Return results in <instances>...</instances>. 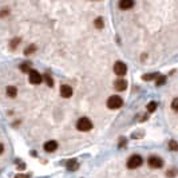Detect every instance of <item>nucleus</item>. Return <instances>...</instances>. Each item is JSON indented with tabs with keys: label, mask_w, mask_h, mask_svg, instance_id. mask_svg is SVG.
<instances>
[{
	"label": "nucleus",
	"mask_w": 178,
	"mask_h": 178,
	"mask_svg": "<svg viewBox=\"0 0 178 178\" xmlns=\"http://www.w3.org/2000/svg\"><path fill=\"white\" fill-rule=\"evenodd\" d=\"M122 105H123V101L119 95H111L107 99V107L110 110H116V108L122 107Z\"/></svg>",
	"instance_id": "f257e3e1"
},
{
	"label": "nucleus",
	"mask_w": 178,
	"mask_h": 178,
	"mask_svg": "<svg viewBox=\"0 0 178 178\" xmlns=\"http://www.w3.org/2000/svg\"><path fill=\"white\" fill-rule=\"evenodd\" d=\"M76 129L79 131H90L91 129H93V122L89 119V118H81V119L76 122Z\"/></svg>",
	"instance_id": "f03ea898"
},
{
	"label": "nucleus",
	"mask_w": 178,
	"mask_h": 178,
	"mask_svg": "<svg viewBox=\"0 0 178 178\" xmlns=\"http://www.w3.org/2000/svg\"><path fill=\"white\" fill-rule=\"evenodd\" d=\"M142 162H143L142 157L138 154H134L127 159V167L129 169H137V167H139L142 165Z\"/></svg>",
	"instance_id": "7ed1b4c3"
},
{
	"label": "nucleus",
	"mask_w": 178,
	"mask_h": 178,
	"mask_svg": "<svg viewBox=\"0 0 178 178\" xmlns=\"http://www.w3.org/2000/svg\"><path fill=\"white\" fill-rule=\"evenodd\" d=\"M114 72L118 75V76H123V75H126V72H127V66L123 62H116L115 64H114Z\"/></svg>",
	"instance_id": "20e7f679"
},
{
	"label": "nucleus",
	"mask_w": 178,
	"mask_h": 178,
	"mask_svg": "<svg viewBox=\"0 0 178 178\" xmlns=\"http://www.w3.org/2000/svg\"><path fill=\"white\" fill-rule=\"evenodd\" d=\"M28 81H30V83H32V85H39V83H42L43 76L38 72V71L31 70V72H30V76H28Z\"/></svg>",
	"instance_id": "39448f33"
},
{
	"label": "nucleus",
	"mask_w": 178,
	"mask_h": 178,
	"mask_svg": "<svg viewBox=\"0 0 178 178\" xmlns=\"http://www.w3.org/2000/svg\"><path fill=\"white\" fill-rule=\"evenodd\" d=\"M149 166L153 167V169H159V167H162L163 166L162 158H159V157H150V158H149Z\"/></svg>",
	"instance_id": "423d86ee"
},
{
	"label": "nucleus",
	"mask_w": 178,
	"mask_h": 178,
	"mask_svg": "<svg viewBox=\"0 0 178 178\" xmlns=\"http://www.w3.org/2000/svg\"><path fill=\"white\" fill-rule=\"evenodd\" d=\"M60 95L63 98H70L72 95V87L68 85H62L60 86Z\"/></svg>",
	"instance_id": "0eeeda50"
},
{
	"label": "nucleus",
	"mask_w": 178,
	"mask_h": 178,
	"mask_svg": "<svg viewBox=\"0 0 178 178\" xmlns=\"http://www.w3.org/2000/svg\"><path fill=\"white\" fill-rule=\"evenodd\" d=\"M43 147H44V150H46L47 153H54V151L58 149V143L55 142V141H47Z\"/></svg>",
	"instance_id": "6e6552de"
},
{
	"label": "nucleus",
	"mask_w": 178,
	"mask_h": 178,
	"mask_svg": "<svg viewBox=\"0 0 178 178\" xmlns=\"http://www.w3.org/2000/svg\"><path fill=\"white\" fill-rule=\"evenodd\" d=\"M114 87H115L116 91H125L127 89V82L125 79H118V81L114 83Z\"/></svg>",
	"instance_id": "1a4fd4ad"
},
{
	"label": "nucleus",
	"mask_w": 178,
	"mask_h": 178,
	"mask_svg": "<svg viewBox=\"0 0 178 178\" xmlns=\"http://www.w3.org/2000/svg\"><path fill=\"white\" fill-rule=\"evenodd\" d=\"M133 7H134V1L133 0H120L119 1L120 9H130Z\"/></svg>",
	"instance_id": "9d476101"
},
{
	"label": "nucleus",
	"mask_w": 178,
	"mask_h": 178,
	"mask_svg": "<svg viewBox=\"0 0 178 178\" xmlns=\"http://www.w3.org/2000/svg\"><path fill=\"white\" fill-rule=\"evenodd\" d=\"M5 91H7L8 97H11V98H15L16 95H18V89H16L15 86H8Z\"/></svg>",
	"instance_id": "9b49d317"
},
{
	"label": "nucleus",
	"mask_w": 178,
	"mask_h": 178,
	"mask_svg": "<svg viewBox=\"0 0 178 178\" xmlns=\"http://www.w3.org/2000/svg\"><path fill=\"white\" fill-rule=\"evenodd\" d=\"M20 42H22L20 38H14L11 42H9V48H11V50H16V47L20 44Z\"/></svg>",
	"instance_id": "f8f14e48"
},
{
	"label": "nucleus",
	"mask_w": 178,
	"mask_h": 178,
	"mask_svg": "<svg viewBox=\"0 0 178 178\" xmlns=\"http://www.w3.org/2000/svg\"><path fill=\"white\" fill-rule=\"evenodd\" d=\"M159 76V74H157V72H153V74H145L142 76V79L143 81H153V79H157V78Z\"/></svg>",
	"instance_id": "ddd939ff"
},
{
	"label": "nucleus",
	"mask_w": 178,
	"mask_h": 178,
	"mask_svg": "<svg viewBox=\"0 0 178 178\" xmlns=\"http://www.w3.org/2000/svg\"><path fill=\"white\" fill-rule=\"evenodd\" d=\"M43 79L46 81V83H47V86H48V87H52V86H54V79L51 78V75H50V74H44V76H43Z\"/></svg>",
	"instance_id": "4468645a"
},
{
	"label": "nucleus",
	"mask_w": 178,
	"mask_h": 178,
	"mask_svg": "<svg viewBox=\"0 0 178 178\" xmlns=\"http://www.w3.org/2000/svg\"><path fill=\"white\" fill-rule=\"evenodd\" d=\"M35 51H36V46H35V44H30L28 47H26L24 54H26V55H31V54H34Z\"/></svg>",
	"instance_id": "2eb2a0df"
},
{
	"label": "nucleus",
	"mask_w": 178,
	"mask_h": 178,
	"mask_svg": "<svg viewBox=\"0 0 178 178\" xmlns=\"http://www.w3.org/2000/svg\"><path fill=\"white\" fill-rule=\"evenodd\" d=\"M20 70L23 71V72L30 74V72H31V67H30V63H28V62H24L23 64H20Z\"/></svg>",
	"instance_id": "dca6fc26"
},
{
	"label": "nucleus",
	"mask_w": 178,
	"mask_h": 178,
	"mask_svg": "<svg viewBox=\"0 0 178 178\" xmlns=\"http://www.w3.org/2000/svg\"><path fill=\"white\" fill-rule=\"evenodd\" d=\"M94 24H95V27H97L98 30H102V28H103V26H105V22H103V19H102V18H98V19H95Z\"/></svg>",
	"instance_id": "f3484780"
},
{
	"label": "nucleus",
	"mask_w": 178,
	"mask_h": 178,
	"mask_svg": "<svg viewBox=\"0 0 178 178\" xmlns=\"http://www.w3.org/2000/svg\"><path fill=\"white\" fill-rule=\"evenodd\" d=\"M157 102H150L149 105H147V111L149 112H154L155 110H157Z\"/></svg>",
	"instance_id": "a211bd4d"
},
{
	"label": "nucleus",
	"mask_w": 178,
	"mask_h": 178,
	"mask_svg": "<svg viewBox=\"0 0 178 178\" xmlns=\"http://www.w3.org/2000/svg\"><path fill=\"white\" fill-rule=\"evenodd\" d=\"M169 149L173 151H178V142L177 141H170L169 142Z\"/></svg>",
	"instance_id": "6ab92c4d"
},
{
	"label": "nucleus",
	"mask_w": 178,
	"mask_h": 178,
	"mask_svg": "<svg viewBox=\"0 0 178 178\" xmlns=\"http://www.w3.org/2000/svg\"><path fill=\"white\" fill-rule=\"evenodd\" d=\"M165 82H166V76H163V75H159V76L157 78L155 83H157V86H162V85H165Z\"/></svg>",
	"instance_id": "aec40b11"
},
{
	"label": "nucleus",
	"mask_w": 178,
	"mask_h": 178,
	"mask_svg": "<svg viewBox=\"0 0 178 178\" xmlns=\"http://www.w3.org/2000/svg\"><path fill=\"white\" fill-rule=\"evenodd\" d=\"M177 174H178V170H177V169H170L169 171H166V177H169V178L175 177Z\"/></svg>",
	"instance_id": "412c9836"
},
{
	"label": "nucleus",
	"mask_w": 178,
	"mask_h": 178,
	"mask_svg": "<svg viewBox=\"0 0 178 178\" xmlns=\"http://www.w3.org/2000/svg\"><path fill=\"white\" fill-rule=\"evenodd\" d=\"M76 166H78V163L75 162L74 159H71V161H68V162H67V167H68L70 170H74V169H75Z\"/></svg>",
	"instance_id": "4be33fe9"
},
{
	"label": "nucleus",
	"mask_w": 178,
	"mask_h": 178,
	"mask_svg": "<svg viewBox=\"0 0 178 178\" xmlns=\"http://www.w3.org/2000/svg\"><path fill=\"white\" fill-rule=\"evenodd\" d=\"M171 108H173L174 111H177V112H178V98L173 99V102H171Z\"/></svg>",
	"instance_id": "5701e85b"
},
{
	"label": "nucleus",
	"mask_w": 178,
	"mask_h": 178,
	"mask_svg": "<svg viewBox=\"0 0 178 178\" xmlns=\"http://www.w3.org/2000/svg\"><path fill=\"white\" fill-rule=\"evenodd\" d=\"M7 15H9V9H7V8H4L3 11L0 12V18H5Z\"/></svg>",
	"instance_id": "b1692460"
},
{
	"label": "nucleus",
	"mask_w": 178,
	"mask_h": 178,
	"mask_svg": "<svg viewBox=\"0 0 178 178\" xmlns=\"http://www.w3.org/2000/svg\"><path fill=\"white\" fill-rule=\"evenodd\" d=\"M30 177H31L30 174H18L15 178H30Z\"/></svg>",
	"instance_id": "393cba45"
},
{
	"label": "nucleus",
	"mask_w": 178,
	"mask_h": 178,
	"mask_svg": "<svg viewBox=\"0 0 178 178\" xmlns=\"http://www.w3.org/2000/svg\"><path fill=\"white\" fill-rule=\"evenodd\" d=\"M3 151H4V145L0 143V154H3Z\"/></svg>",
	"instance_id": "a878e982"
},
{
	"label": "nucleus",
	"mask_w": 178,
	"mask_h": 178,
	"mask_svg": "<svg viewBox=\"0 0 178 178\" xmlns=\"http://www.w3.org/2000/svg\"><path fill=\"white\" fill-rule=\"evenodd\" d=\"M125 143H126V141H125V139H122V141H120V143H119V147H123V145H125Z\"/></svg>",
	"instance_id": "bb28decb"
}]
</instances>
